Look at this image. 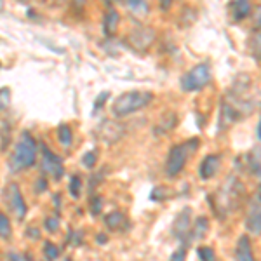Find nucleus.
Returning a JSON list of instances; mask_svg holds the SVG:
<instances>
[{"label": "nucleus", "mask_w": 261, "mask_h": 261, "mask_svg": "<svg viewBox=\"0 0 261 261\" xmlns=\"http://www.w3.org/2000/svg\"><path fill=\"white\" fill-rule=\"evenodd\" d=\"M153 99V94L150 91H129L120 94L119 98L113 101L112 113L117 119L127 117L134 112H140L145 107H148Z\"/></svg>", "instance_id": "obj_1"}, {"label": "nucleus", "mask_w": 261, "mask_h": 261, "mask_svg": "<svg viewBox=\"0 0 261 261\" xmlns=\"http://www.w3.org/2000/svg\"><path fill=\"white\" fill-rule=\"evenodd\" d=\"M242 192H244V188H242L239 178L228 176V178H226V183H223V187L218 190L216 195H211V199L207 197V202L211 200L214 213H218L220 216L223 213V218H225L226 213H230V209H233V205L237 204L239 195H241Z\"/></svg>", "instance_id": "obj_2"}, {"label": "nucleus", "mask_w": 261, "mask_h": 261, "mask_svg": "<svg viewBox=\"0 0 261 261\" xmlns=\"http://www.w3.org/2000/svg\"><path fill=\"white\" fill-rule=\"evenodd\" d=\"M37 161V143L33 140V136L30 133H21L18 143H16V148L11 155V171L18 172L23 169L32 167Z\"/></svg>", "instance_id": "obj_3"}, {"label": "nucleus", "mask_w": 261, "mask_h": 261, "mask_svg": "<svg viewBox=\"0 0 261 261\" xmlns=\"http://www.w3.org/2000/svg\"><path fill=\"white\" fill-rule=\"evenodd\" d=\"M200 145L199 138H192V140L181 143V145H174L167 153V161H166V174L169 178H174L178 176L181 171L185 169L188 159H190L192 153H195L197 148Z\"/></svg>", "instance_id": "obj_4"}, {"label": "nucleus", "mask_w": 261, "mask_h": 261, "mask_svg": "<svg viewBox=\"0 0 261 261\" xmlns=\"http://www.w3.org/2000/svg\"><path fill=\"white\" fill-rule=\"evenodd\" d=\"M213 79V71L209 63H199L193 68H190L185 75H181L179 86L185 92H197L209 86Z\"/></svg>", "instance_id": "obj_5"}, {"label": "nucleus", "mask_w": 261, "mask_h": 261, "mask_svg": "<svg viewBox=\"0 0 261 261\" xmlns=\"http://www.w3.org/2000/svg\"><path fill=\"white\" fill-rule=\"evenodd\" d=\"M6 202L18 220H23L27 216V202H24L23 195L19 192V187L16 183H11L6 188Z\"/></svg>", "instance_id": "obj_6"}, {"label": "nucleus", "mask_w": 261, "mask_h": 261, "mask_svg": "<svg viewBox=\"0 0 261 261\" xmlns=\"http://www.w3.org/2000/svg\"><path fill=\"white\" fill-rule=\"evenodd\" d=\"M42 171L47 172V174H50L56 179H60L63 172H65L61 159L56 157L45 145H42Z\"/></svg>", "instance_id": "obj_7"}, {"label": "nucleus", "mask_w": 261, "mask_h": 261, "mask_svg": "<svg viewBox=\"0 0 261 261\" xmlns=\"http://www.w3.org/2000/svg\"><path fill=\"white\" fill-rule=\"evenodd\" d=\"M246 230L251 235H261V200L254 199L249 205V211L246 214Z\"/></svg>", "instance_id": "obj_8"}, {"label": "nucleus", "mask_w": 261, "mask_h": 261, "mask_svg": "<svg viewBox=\"0 0 261 261\" xmlns=\"http://www.w3.org/2000/svg\"><path fill=\"white\" fill-rule=\"evenodd\" d=\"M190 225H192V209L185 207L179 216L176 218L174 225H172V233H174L179 241H183V239H187L188 233H190Z\"/></svg>", "instance_id": "obj_9"}, {"label": "nucleus", "mask_w": 261, "mask_h": 261, "mask_svg": "<svg viewBox=\"0 0 261 261\" xmlns=\"http://www.w3.org/2000/svg\"><path fill=\"white\" fill-rule=\"evenodd\" d=\"M221 166V157L220 155H207V157L204 159V161L200 162L199 166V174L202 179H211L216 176L218 169H220Z\"/></svg>", "instance_id": "obj_10"}, {"label": "nucleus", "mask_w": 261, "mask_h": 261, "mask_svg": "<svg viewBox=\"0 0 261 261\" xmlns=\"http://www.w3.org/2000/svg\"><path fill=\"white\" fill-rule=\"evenodd\" d=\"M153 39H155V32L151 30V28H138V30H134L129 37L130 44L136 45V47L141 50L148 49Z\"/></svg>", "instance_id": "obj_11"}, {"label": "nucleus", "mask_w": 261, "mask_h": 261, "mask_svg": "<svg viewBox=\"0 0 261 261\" xmlns=\"http://www.w3.org/2000/svg\"><path fill=\"white\" fill-rule=\"evenodd\" d=\"M235 261H256L254 254H252L251 242L246 235H242L237 242V247H235Z\"/></svg>", "instance_id": "obj_12"}, {"label": "nucleus", "mask_w": 261, "mask_h": 261, "mask_svg": "<svg viewBox=\"0 0 261 261\" xmlns=\"http://www.w3.org/2000/svg\"><path fill=\"white\" fill-rule=\"evenodd\" d=\"M244 162L251 174H261V146H256L247 155H244Z\"/></svg>", "instance_id": "obj_13"}, {"label": "nucleus", "mask_w": 261, "mask_h": 261, "mask_svg": "<svg viewBox=\"0 0 261 261\" xmlns=\"http://www.w3.org/2000/svg\"><path fill=\"white\" fill-rule=\"evenodd\" d=\"M230 11L233 21H242L251 14V4L247 0H237L230 4Z\"/></svg>", "instance_id": "obj_14"}, {"label": "nucleus", "mask_w": 261, "mask_h": 261, "mask_svg": "<svg viewBox=\"0 0 261 261\" xmlns=\"http://www.w3.org/2000/svg\"><path fill=\"white\" fill-rule=\"evenodd\" d=\"M119 23H120V16L119 12L115 9H110L107 12V16H105V21H103V30L107 35H112V33L117 32V28H119Z\"/></svg>", "instance_id": "obj_15"}, {"label": "nucleus", "mask_w": 261, "mask_h": 261, "mask_svg": "<svg viewBox=\"0 0 261 261\" xmlns=\"http://www.w3.org/2000/svg\"><path fill=\"white\" fill-rule=\"evenodd\" d=\"M209 230V221L205 216H199L195 220V223H193V230L190 233V239H195V241H199V239L204 237L205 233H207Z\"/></svg>", "instance_id": "obj_16"}, {"label": "nucleus", "mask_w": 261, "mask_h": 261, "mask_svg": "<svg viewBox=\"0 0 261 261\" xmlns=\"http://www.w3.org/2000/svg\"><path fill=\"white\" fill-rule=\"evenodd\" d=\"M105 223H107L108 228L117 230V228H120V226L125 223V216L120 211H113V213L108 214L107 218H105Z\"/></svg>", "instance_id": "obj_17"}, {"label": "nucleus", "mask_w": 261, "mask_h": 261, "mask_svg": "<svg viewBox=\"0 0 261 261\" xmlns=\"http://www.w3.org/2000/svg\"><path fill=\"white\" fill-rule=\"evenodd\" d=\"M249 50L256 60L261 61V30H256L252 33V37L249 40Z\"/></svg>", "instance_id": "obj_18"}, {"label": "nucleus", "mask_w": 261, "mask_h": 261, "mask_svg": "<svg viewBox=\"0 0 261 261\" xmlns=\"http://www.w3.org/2000/svg\"><path fill=\"white\" fill-rule=\"evenodd\" d=\"M58 140H60V143H61L63 146H65V148L71 145V140H73V136H71L70 125L61 124L60 127H58Z\"/></svg>", "instance_id": "obj_19"}, {"label": "nucleus", "mask_w": 261, "mask_h": 261, "mask_svg": "<svg viewBox=\"0 0 261 261\" xmlns=\"http://www.w3.org/2000/svg\"><path fill=\"white\" fill-rule=\"evenodd\" d=\"M11 233H12V228H11L9 218H7L4 213H0V237H2V239H9Z\"/></svg>", "instance_id": "obj_20"}, {"label": "nucleus", "mask_w": 261, "mask_h": 261, "mask_svg": "<svg viewBox=\"0 0 261 261\" xmlns=\"http://www.w3.org/2000/svg\"><path fill=\"white\" fill-rule=\"evenodd\" d=\"M197 254H199L200 261H216V252L209 246H200L197 249Z\"/></svg>", "instance_id": "obj_21"}, {"label": "nucleus", "mask_w": 261, "mask_h": 261, "mask_svg": "<svg viewBox=\"0 0 261 261\" xmlns=\"http://www.w3.org/2000/svg\"><path fill=\"white\" fill-rule=\"evenodd\" d=\"M11 105V89L9 87H4L0 89V112H4Z\"/></svg>", "instance_id": "obj_22"}, {"label": "nucleus", "mask_w": 261, "mask_h": 261, "mask_svg": "<svg viewBox=\"0 0 261 261\" xmlns=\"http://www.w3.org/2000/svg\"><path fill=\"white\" fill-rule=\"evenodd\" d=\"M81 187H82L81 178H79V176H73V178H71V183H70V193L73 199H79V195H81Z\"/></svg>", "instance_id": "obj_23"}, {"label": "nucleus", "mask_w": 261, "mask_h": 261, "mask_svg": "<svg viewBox=\"0 0 261 261\" xmlns=\"http://www.w3.org/2000/svg\"><path fill=\"white\" fill-rule=\"evenodd\" d=\"M127 7H130L133 11H136L138 14H145V12H148V6H146L145 2H134V0H130V2H127Z\"/></svg>", "instance_id": "obj_24"}, {"label": "nucleus", "mask_w": 261, "mask_h": 261, "mask_svg": "<svg viewBox=\"0 0 261 261\" xmlns=\"http://www.w3.org/2000/svg\"><path fill=\"white\" fill-rule=\"evenodd\" d=\"M45 256H47V259H50V261H54L60 256V249H58L54 244H50V242H47L45 244Z\"/></svg>", "instance_id": "obj_25"}, {"label": "nucleus", "mask_w": 261, "mask_h": 261, "mask_svg": "<svg viewBox=\"0 0 261 261\" xmlns=\"http://www.w3.org/2000/svg\"><path fill=\"white\" fill-rule=\"evenodd\" d=\"M82 164L86 167H89V169H91V167H94V164H96V153H94V151H87V153L82 157Z\"/></svg>", "instance_id": "obj_26"}, {"label": "nucleus", "mask_w": 261, "mask_h": 261, "mask_svg": "<svg viewBox=\"0 0 261 261\" xmlns=\"http://www.w3.org/2000/svg\"><path fill=\"white\" fill-rule=\"evenodd\" d=\"M185 259H187V251H185V247H181V249H176L172 252L169 261H185Z\"/></svg>", "instance_id": "obj_27"}, {"label": "nucleus", "mask_w": 261, "mask_h": 261, "mask_svg": "<svg viewBox=\"0 0 261 261\" xmlns=\"http://www.w3.org/2000/svg\"><path fill=\"white\" fill-rule=\"evenodd\" d=\"M252 23H254V27L258 28V30H261V4L256 7L254 12H252Z\"/></svg>", "instance_id": "obj_28"}, {"label": "nucleus", "mask_w": 261, "mask_h": 261, "mask_svg": "<svg viewBox=\"0 0 261 261\" xmlns=\"http://www.w3.org/2000/svg\"><path fill=\"white\" fill-rule=\"evenodd\" d=\"M45 228L49 231H56L60 228V221H58L56 218H47V220H45Z\"/></svg>", "instance_id": "obj_29"}, {"label": "nucleus", "mask_w": 261, "mask_h": 261, "mask_svg": "<svg viewBox=\"0 0 261 261\" xmlns=\"http://www.w3.org/2000/svg\"><path fill=\"white\" fill-rule=\"evenodd\" d=\"M108 96H110V94H108V92H103V94H101V96H99V98H98L99 101H96V107H98V108H99V107H101V105H103V103H105V98H108Z\"/></svg>", "instance_id": "obj_30"}, {"label": "nucleus", "mask_w": 261, "mask_h": 261, "mask_svg": "<svg viewBox=\"0 0 261 261\" xmlns=\"http://www.w3.org/2000/svg\"><path fill=\"white\" fill-rule=\"evenodd\" d=\"M256 134H258V140L261 141V119L258 122V127H256Z\"/></svg>", "instance_id": "obj_31"}, {"label": "nucleus", "mask_w": 261, "mask_h": 261, "mask_svg": "<svg viewBox=\"0 0 261 261\" xmlns=\"http://www.w3.org/2000/svg\"><path fill=\"white\" fill-rule=\"evenodd\" d=\"M256 199H259V200H261V185H259V192H258V197H256Z\"/></svg>", "instance_id": "obj_32"}]
</instances>
